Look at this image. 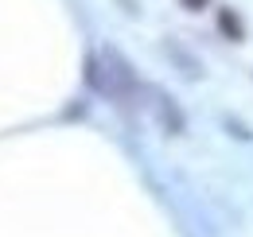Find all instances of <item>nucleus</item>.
<instances>
[{"instance_id":"obj_1","label":"nucleus","mask_w":253,"mask_h":237,"mask_svg":"<svg viewBox=\"0 0 253 237\" xmlns=\"http://www.w3.org/2000/svg\"><path fill=\"white\" fill-rule=\"evenodd\" d=\"M86 78H90V86H97L101 93H109L117 105H128L132 97H136V74H132V66L125 62L121 51H113V47H105L101 51V59H90L86 62Z\"/></svg>"},{"instance_id":"obj_2","label":"nucleus","mask_w":253,"mask_h":237,"mask_svg":"<svg viewBox=\"0 0 253 237\" xmlns=\"http://www.w3.org/2000/svg\"><path fill=\"white\" fill-rule=\"evenodd\" d=\"M152 109H156V117H160V124H164V132H171V136H179V132H183V113H179V105H175L168 93L152 89Z\"/></svg>"},{"instance_id":"obj_3","label":"nucleus","mask_w":253,"mask_h":237,"mask_svg":"<svg viewBox=\"0 0 253 237\" xmlns=\"http://www.w3.org/2000/svg\"><path fill=\"white\" fill-rule=\"evenodd\" d=\"M222 31H230L234 39H242V24H238V20L230 16V12H222Z\"/></svg>"},{"instance_id":"obj_4","label":"nucleus","mask_w":253,"mask_h":237,"mask_svg":"<svg viewBox=\"0 0 253 237\" xmlns=\"http://www.w3.org/2000/svg\"><path fill=\"white\" fill-rule=\"evenodd\" d=\"M183 4H187V8H203L207 0H183Z\"/></svg>"}]
</instances>
